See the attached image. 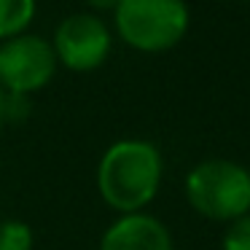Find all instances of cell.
<instances>
[{
	"label": "cell",
	"mask_w": 250,
	"mask_h": 250,
	"mask_svg": "<svg viewBox=\"0 0 250 250\" xmlns=\"http://www.w3.org/2000/svg\"><path fill=\"white\" fill-rule=\"evenodd\" d=\"M164 159L159 148L140 137H124L105 148L97 164V191L119 215L143 212L159 194Z\"/></svg>",
	"instance_id": "6da1fadb"
},
{
	"label": "cell",
	"mask_w": 250,
	"mask_h": 250,
	"mask_svg": "<svg viewBox=\"0 0 250 250\" xmlns=\"http://www.w3.org/2000/svg\"><path fill=\"white\" fill-rule=\"evenodd\" d=\"M35 237L30 223L19 218H6L0 221V250H33Z\"/></svg>",
	"instance_id": "ba28073f"
},
{
	"label": "cell",
	"mask_w": 250,
	"mask_h": 250,
	"mask_svg": "<svg viewBox=\"0 0 250 250\" xmlns=\"http://www.w3.org/2000/svg\"><path fill=\"white\" fill-rule=\"evenodd\" d=\"M100 250H175L169 229L151 212L119 215L100 239Z\"/></svg>",
	"instance_id": "8992f818"
},
{
	"label": "cell",
	"mask_w": 250,
	"mask_h": 250,
	"mask_svg": "<svg viewBox=\"0 0 250 250\" xmlns=\"http://www.w3.org/2000/svg\"><path fill=\"white\" fill-rule=\"evenodd\" d=\"M245 3H248V0H245Z\"/></svg>",
	"instance_id": "7c38bea8"
},
{
	"label": "cell",
	"mask_w": 250,
	"mask_h": 250,
	"mask_svg": "<svg viewBox=\"0 0 250 250\" xmlns=\"http://www.w3.org/2000/svg\"><path fill=\"white\" fill-rule=\"evenodd\" d=\"M223 250H250V212L229 223L221 239Z\"/></svg>",
	"instance_id": "9c48e42d"
},
{
	"label": "cell",
	"mask_w": 250,
	"mask_h": 250,
	"mask_svg": "<svg viewBox=\"0 0 250 250\" xmlns=\"http://www.w3.org/2000/svg\"><path fill=\"white\" fill-rule=\"evenodd\" d=\"M113 35L108 24L92 11H78L65 17L54 30L51 49H54L57 65L70 73H92L105 65L110 57Z\"/></svg>",
	"instance_id": "5b68a950"
},
{
	"label": "cell",
	"mask_w": 250,
	"mask_h": 250,
	"mask_svg": "<svg viewBox=\"0 0 250 250\" xmlns=\"http://www.w3.org/2000/svg\"><path fill=\"white\" fill-rule=\"evenodd\" d=\"M191 14L186 0H121L113 30L140 54H164L186 38Z\"/></svg>",
	"instance_id": "7a4b0ae2"
},
{
	"label": "cell",
	"mask_w": 250,
	"mask_h": 250,
	"mask_svg": "<svg viewBox=\"0 0 250 250\" xmlns=\"http://www.w3.org/2000/svg\"><path fill=\"white\" fill-rule=\"evenodd\" d=\"M3 119H6V92L0 89V126H3Z\"/></svg>",
	"instance_id": "8fae6325"
},
{
	"label": "cell",
	"mask_w": 250,
	"mask_h": 250,
	"mask_svg": "<svg viewBox=\"0 0 250 250\" xmlns=\"http://www.w3.org/2000/svg\"><path fill=\"white\" fill-rule=\"evenodd\" d=\"M57 57L51 41L22 33L0 43V89L14 97L41 92L57 73Z\"/></svg>",
	"instance_id": "277c9868"
},
{
	"label": "cell",
	"mask_w": 250,
	"mask_h": 250,
	"mask_svg": "<svg viewBox=\"0 0 250 250\" xmlns=\"http://www.w3.org/2000/svg\"><path fill=\"white\" fill-rule=\"evenodd\" d=\"M89 8H92V14H100V11H110L113 14L116 8H119L121 0H83Z\"/></svg>",
	"instance_id": "30bf717a"
},
{
	"label": "cell",
	"mask_w": 250,
	"mask_h": 250,
	"mask_svg": "<svg viewBox=\"0 0 250 250\" xmlns=\"http://www.w3.org/2000/svg\"><path fill=\"white\" fill-rule=\"evenodd\" d=\"M186 199L207 221L234 223L250 212V169L231 159H205L186 175Z\"/></svg>",
	"instance_id": "3957f363"
},
{
	"label": "cell",
	"mask_w": 250,
	"mask_h": 250,
	"mask_svg": "<svg viewBox=\"0 0 250 250\" xmlns=\"http://www.w3.org/2000/svg\"><path fill=\"white\" fill-rule=\"evenodd\" d=\"M35 19V0H0V43L27 33Z\"/></svg>",
	"instance_id": "52a82bcc"
}]
</instances>
